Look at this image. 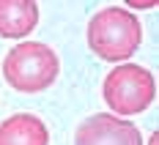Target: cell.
<instances>
[{
	"label": "cell",
	"instance_id": "obj_5",
	"mask_svg": "<svg viewBox=\"0 0 159 145\" xmlns=\"http://www.w3.org/2000/svg\"><path fill=\"white\" fill-rule=\"evenodd\" d=\"M0 145H49L47 123L33 112H16L0 123Z\"/></svg>",
	"mask_w": 159,
	"mask_h": 145
},
{
	"label": "cell",
	"instance_id": "obj_1",
	"mask_svg": "<svg viewBox=\"0 0 159 145\" xmlns=\"http://www.w3.org/2000/svg\"><path fill=\"white\" fill-rule=\"evenodd\" d=\"M143 41V28L137 16L124 6H107L96 11L88 22V47L107 63H124Z\"/></svg>",
	"mask_w": 159,
	"mask_h": 145
},
{
	"label": "cell",
	"instance_id": "obj_6",
	"mask_svg": "<svg viewBox=\"0 0 159 145\" xmlns=\"http://www.w3.org/2000/svg\"><path fill=\"white\" fill-rule=\"evenodd\" d=\"M36 25H39L36 0H0V36L3 38H25Z\"/></svg>",
	"mask_w": 159,
	"mask_h": 145
},
{
	"label": "cell",
	"instance_id": "obj_4",
	"mask_svg": "<svg viewBox=\"0 0 159 145\" xmlns=\"http://www.w3.org/2000/svg\"><path fill=\"white\" fill-rule=\"evenodd\" d=\"M74 145H143V134L126 118L96 112L77 126Z\"/></svg>",
	"mask_w": 159,
	"mask_h": 145
},
{
	"label": "cell",
	"instance_id": "obj_2",
	"mask_svg": "<svg viewBox=\"0 0 159 145\" xmlns=\"http://www.w3.org/2000/svg\"><path fill=\"white\" fill-rule=\"evenodd\" d=\"M61 74L58 52L39 41H22L6 52L3 77L19 93H41Z\"/></svg>",
	"mask_w": 159,
	"mask_h": 145
},
{
	"label": "cell",
	"instance_id": "obj_7",
	"mask_svg": "<svg viewBox=\"0 0 159 145\" xmlns=\"http://www.w3.org/2000/svg\"><path fill=\"white\" fill-rule=\"evenodd\" d=\"M129 6H132V8H154L157 0H132Z\"/></svg>",
	"mask_w": 159,
	"mask_h": 145
},
{
	"label": "cell",
	"instance_id": "obj_3",
	"mask_svg": "<svg viewBox=\"0 0 159 145\" xmlns=\"http://www.w3.org/2000/svg\"><path fill=\"white\" fill-rule=\"evenodd\" d=\"M102 96L107 101V107L112 110V115H118V118L137 115V112H145L154 104L157 80L140 63L115 66L102 82Z\"/></svg>",
	"mask_w": 159,
	"mask_h": 145
},
{
	"label": "cell",
	"instance_id": "obj_8",
	"mask_svg": "<svg viewBox=\"0 0 159 145\" xmlns=\"http://www.w3.org/2000/svg\"><path fill=\"white\" fill-rule=\"evenodd\" d=\"M148 145H157V134H151V140H148Z\"/></svg>",
	"mask_w": 159,
	"mask_h": 145
}]
</instances>
